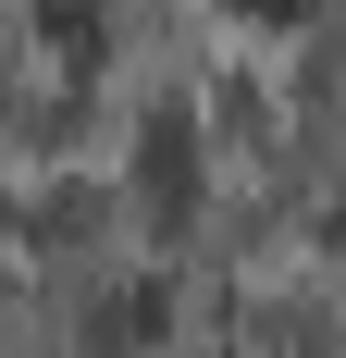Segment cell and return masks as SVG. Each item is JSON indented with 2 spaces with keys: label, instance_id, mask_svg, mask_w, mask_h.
I'll use <instances>...</instances> for the list:
<instances>
[{
  "label": "cell",
  "instance_id": "cell-1",
  "mask_svg": "<svg viewBox=\"0 0 346 358\" xmlns=\"http://www.w3.org/2000/svg\"><path fill=\"white\" fill-rule=\"evenodd\" d=\"M37 25H62V62L99 50V0H37Z\"/></svg>",
  "mask_w": 346,
  "mask_h": 358
},
{
  "label": "cell",
  "instance_id": "cell-2",
  "mask_svg": "<svg viewBox=\"0 0 346 358\" xmlns=\"http://www.w3.org/2000/svg\"><path fill=\"white\" fill-rule=\"evenodd\" d=\"M260 13H297V0H260Z\"/></svg>",
  "mask_w": 346,
  "mask_h": 358
}]
</instances>
